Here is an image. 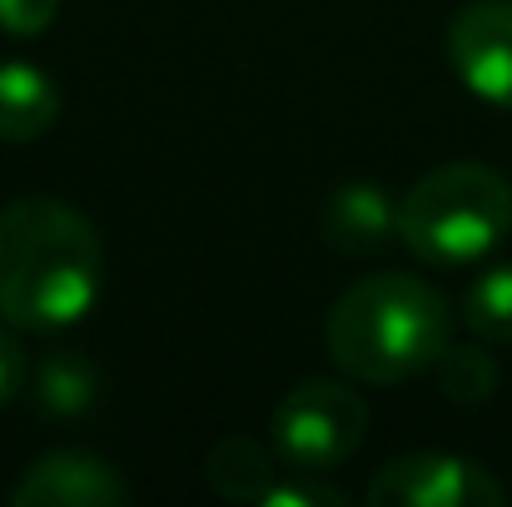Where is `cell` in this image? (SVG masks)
Returning <instances> with one entry per match:
<instances>
[{
    "instance_id": "1",
    "label": "cell",
    "mask_w": 512,
    "mask_h": 507,
    "mask_svg": "<svg viewBox=\"0 0 512 507\" xmlns=\"http://www.w3.org/2000/svg\"><path fill=\"white\" fill-rule=\"evenodd\" d=\"M105 284V249L85 214L50 194L0 209V319L25 334L80 324Z\"/></svg>"
},
{
    "instance_id": "2",
    "label": "cell",
    "mask_w": 512,
    "mask_h": 507,
    "mask_svg": "<svg viewBox=\"0 0 512 507\" xmlns=\"http://www.w3.org/2000/svg\"><path fill=\"white\" fill-rule=\"evenodd\" d=\"M324 343L353 383H403L443 358L453 319L433 284L413 274H373L329 309Z\"/></svg>"
},
{
    "instance_id": "3",
    "label": "cell",
    "mask_w": 512,
    "mask_h": 507,
    "mask_svg": "<svg viewBox=\"0 0 512 507\" xmlns=\"http://www.w3.org/2000/svg\"><path fill=\"white\" fill-rule=\"evenodd\" d=\"M512 229V184L488 165H443L423 174L398 204V239L423 264H473Z\"/></svg>"
},
{
    "instance_id": "4",
    "label": "cell",
    "mask_w": 512,
    "mask_h": 507,
    "mask_svg": "<svg viewBox=\"0 0 512 507\" xmlns=\"http://www.w3.org/2000/svg\"><path fill=\"white\" fill-rule=\"evenodd\" d=\"M363 428H368L363 393H353L348 383H334V378H309V383L289 388L269 418L279 463L289 473H309V478L353 458V448L363 443Z\"/></svg>"
},
{
    "instance_id": "5",
    "label": "cell",
    "mask_w": 512,
    "mask_h": 507,
    "mask_svg": "<svg viewBox=\"0 0 512 507\" xmlns=\"http://www.w3.org/2000/svg\"><path fill=\"white\" fill-rule=\"evenodd\" d=\"M368 503L373 507H503L508 488L453 453H408L393 458L388 468H378V478L368 483Z\"/></svg>"
},
{
    "instance_id": "6",
    "label": "cell",
    "mask_w": 512,
    "mask_h": 507,
    "mask_svg": "<svg viewBox=\"0 0 512 507\" xmlns=\"http://www.w3.org/2000/svg\"><path fill=\"white\" fill-rule=\"evenodd\" d=\"M448 60L478 100L512 110V0L463 5L448 25Z\"/></svg>"
},
{
    "instance_id": "7",
    "label": "cell",
    "mask_w": 512,
    "mask_h": 507,
    "mask_svg": "<svg viewBox=\"0 0 512 507\" xmlns=\"http://www.w3.org/2000/svg\"><path fill=\"white\" fill-rule=\"evenodd\" d=\"M20 507H115L130 498V483L90 453H50L40 458L10 493Z\"/></svg>"
},
{
    "instance_id": "8",
    "label": "cell",
    "mask_w": 512,
    "mask_h": 507,
    "mask_svg": "<svg viewBox=\"0 0 512 507\" xmlns=\"http://www.w3.org/2000/svg\"><path fill=\"white\" fill-rule=\"evenodd\" d=\"M319 229H324V239L339 254H373V249H383L398 234V204L388 199L383 184L353 179V184H339L324 199Z\"/></svg>"
},
{
    "instance_id": "9",
    "label": "cell",
    "mask_w": 512,
    "mask_h": 507,
    "mask_svg": "<svg viewBox=\"0 0 512 507\" xmlns=\"http://www.w3.org/2000/svg\"><path fill=\"white\" fill-rule=\"evenodd\" d=\"M60 115V90L30 60H0V145L40 140Z\"/></svg>"
},
{
    "instance_id": "10",
    "label": "cell",
    "mask_w": 512,
    "mask_h": 507,
    "mask_svg": "<svg viewBox=\"0 0 512 507\" xmlns=\"http://www.w3.org/2000/svg\"><path fill=\"white\" fill-rule=\"evenodd\" d=\"M204 483H209L219 498H229V503H264V493L274 488V458H269L254 438L229 433V438H219V443L209 448V458H204Z\"/></svg>"
},
{
    "instance_id": "11",
    "label": "cell",
    "mask_w": 512,
    "mask_h": 507,
    "mask_svg": "<svg viewBox=\"0 0 512 507\" xmlns=\"http://www.w3.org/2000/svg\"><path fill=\"white\" fill-rule=\"evenodd\" d=\"M95 393H100V378H95L90 358H80V353H50V358L40 363L35 403H40L45 413L75 418V413H85V408L95 403Z\"/></svg>"
},
{
    "instance_id": "12",
    "label": "cell",
    "mask_w": 512,
    "mask_h": 507,
    "mask_svg": "<svg viewBox=\"0 0 512 507\" xmlns=\"http://www.w3.org/2000/svg\"><path fill=\"white\" fill-rule=\"evenodd\" d=\"M463 319L483 343H512V264H493L468 289Z\"/></svg>"
},
{
    "instance_id": "13",
    "label": "cell",
    "mask_w": 512,
    "mask_h": 507,
    "mask_svg": "<svg viewBox=\"0 0 512 507\" xmlns=\"http://www.w3.org/2000/svg\"><path fill=\"white\" fill-rule=\"evenodd\" d=\"M433 368H438L443 393L458 398V403H483V398H493V388H498V363H493L488 348H453V343H448Z\"/></svg>"
},
{
    "instance_id": "14",
    "label": "cell",
    "mask_w": 512,
    "mask_h": 507,
    "mask_svg": "<svg viewBox=\"0 0 512 507\" xmlns=\"http://www.w3.org/2000/svg\"><path fill=\"white\" fill-rule=\"evenodd\" d=\"M339 488H329V483H309V473H294V483H274L269 493H264V507H343Z\"/></svg>"
},
{
    "instance_id": "15",
    "label": "cell",
    "mask_w": 512,
    "mask_h": 507,
    "mask_svg": "<svg viewBox=\"0 0 512 507\" xmlns=\"http://www.w3.org/2000/svg\"><path fill=\"white\" fill-rule=\"evenodd\" d=\"M55 10H60V0H0V30L30 40V35L50 30Z\"/></svg>"
},
{
    "instance_id": "16",
    "label": "cell",
    "mask_w": 512,
    "mask_h": 507,
    "mask_svg": "<svg viewBox=\"0 0 512 507\" xmlns=\"http://www.w3.org/2000/svg\"><path fill=\"white\" fill-rule=\"evenodd\" d=\"M20 388H25V348L10 329H0V408L20 398Z\"/></svg>"
}]
</instances>
